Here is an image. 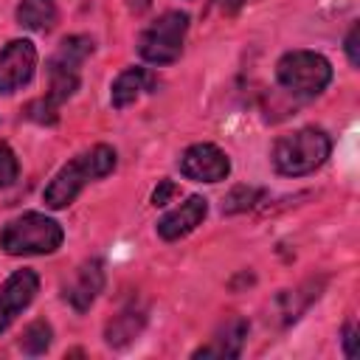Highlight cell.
<instances>
[{
  "label": "cell",
  "mask_w": 360,
  "mask_h": 360,
  "mask_svg": "<svg viewBox=\"0 0 360 360\" xmlns=\"http://www.w3.org/2000/svg\"><path fill=\"white\" fill-rule=\"evenodd\" d=\"M112 169H115V149L107 146V143H96L93 149L82 152L79 158H73L70 163H65V166L53 174V180L48 183L42 200H45V205L53 208V211L68 208V205L79 197V191H82L87 183L107 177Z\"/></svg>",
  "instance_id": "6da1fadb"
},
{
  "label": "cell",
  "mask_w": 360,
  "mask_h": 360,
  "mask_svg": "<svg viewBox=\"0 0 360 360\" xmlns=\"http://www.w3.org/2000/svg\"><path fill=\"white\" fill-rule=\"evenodd\" d=\"M332 152V141L318 127H304L290 135H281L273 146V166L284 177H301L312 174L326 163Z\"/></svg>",
  "instance_id": "7a4b0ae2"
},
{
  "label": "cell",
  "mask_w": 360,
  "mask_h": 360,
  "mask_svg": "<svg viewBox=\"0 0 360 360\" xmlns=\"http://www.w3.org/2000/svg\"><path fill=\"white\" fill-rule=\"evenodd\" d=\"M65 233L62 225L39 211H28L11 222H6V228L0 231V248L8 256H42V253H53L62 245Z\"/></svg>",
  "instance_id": "3957f363"
},
{
  "label": "cell",
  "mask_w": 360,
  "mask_h": 360,
  "mask_svg": "<svg viewBox=\"0 0 360 360\" xmlns=\"http://www.w3.org/2000/svg\"><path fill=\"white\" fill-rule=\"evenodd\" d=\"M276 79L292 96H318L332 82V65L315 51H290L278 59Z\"/></svg>",
  "instance_id": "277c9868"
},
{
  "label": "cell",
  "mask_w": 360,
  "mask_h": 360,
  "mask_svg": "<svg viewBox=\"0 0 360 360\" xmlns=\"http://www.w3.org/2000/svg\"><path fill=\"white\" fill-rule=\"evenodd\" d=\"M188 31V14L183 11H166L160 20H155L141 37H138V53L149 65H169L180 56L183 39Z\"/></svg>",
  "instance_id": "5b68a950"
},
{
  "label": "cell",
  "mask_w": 360,
  "mask_h": 360,
  "mask_svg": "<svg viewBox=\"0 0 360 360\" xmlns=\"http://www.w3.org/2000/svg\"><path fill=\"white\" fill-rule=\"evenodd\" d=\"M180 172L197 183H219L231 174V160L214 143H194L180 155Z\"/></svg>",
  "instance_id": "8992f818"
},
{
  "label": "cell",
  "mask_w": 360,
  "mask_h": 360,
  "mask_svg": "<svg viewBox=\"0 0 360 360\" xmlns=\"http://www.w3.org/2000/svg\"><path fill=\"white\" fill-rule=\"evenodd\" d=\"M37 68V48L28 39H11L0 51V93H14L31 82Z\"/></svg>",
  "instance_id": "52a82bcc"
},
{
  "label": "cell",
  "mask_w": 360,
  "mask_h": 360,
  "mask_svg": "<svg viewBox=\"0 0 360 360\" xmlns=\"http://www.w3.org/2000/svg\"><path fill=\"white\" fill-rule=\"evenodd\" d=\"M37 290H39V278L34 270H17L6 278V284L0 287V332H6L11 321L34 301Z\"/></svg>",
  "instance_id": "ba28073f"
},
{
  "label": "cell",
  "mask_w": 360,
  "mask_h": 360,
  "mask_svg": "<svg viewBox=\"0 0 360 360\" xmlns=\"http://www.w3.org/2000/svg\"><path fill=\"white\" fill-rule=\"evenodd\" d=\"M101 290H104V262L87 259L76 267L73 278L62 287V295L76 312H84V309H90V304L98 298Z\"/></svg>",
  "instance_id": "9c48e42d"
},
{
  "label": "cell",
  "mask_w": 360,
  "mask_h": 360,
  "mask_svg": "<svg viewBox=\"0 0 360 360\" xmlns=\"http://www.w3.org/2000/svg\"><path fill=\"white\" fill-rule=\"evenodd\" d=\"M208 214V200L200 194H191L186 202H180L174 211H169L166 217L158 219V236L166 242H174L186 233H191Z\"/></svg>",
  "instance_id": "30bf717a"
},
{
  "label": "cell",
  "mask_w": 360,
  "mask_h": 360,
  "mask_svg": "<svg viewBox=\"0 0 360 360\" xmlns=\"http://www.w3.org/2000/svg\"><path fill=\"white\" fill-rule=\"evenodd\" d=\"M248 329H250V323L245 318H228L214 332V338L194 352V357H225V360L239 357L242 346H245V338H248Z\"/></svg>",
  "instance_id": "8fae6325"
},
{
  "label": "cell",
  "mask_w": 360,
  "mask_h": 360,
  "mask_svg": "<svg viewBox=\"0 0 360 360\" xmlns=\"http://www.w3.org/2000/svg\"><path fill=\"white\" fill-rule=\"evenodd\" d=\"M143 326H146V307L132 301L118 315H112V321L104 326V340L112 349H124L143 332Z\"/></svg>",
  "instance_id": "7c38bea8"
},
{
  "label": "cell",
  "mask_w": 360,
  "mask_h": 360,
  "mask_svg": "<svg viewBox=\"0 0 360 360\" xmlns=\"http://www.w3.org/2000/svg\"><path fill=\"white\" fill-rule=\"evenodd\" d=\"M152 87H155V76L149 70H143V68H127V70H121L115 76V82L110 87V101H112V107L124 110L132 101H138L143 93H149Z\"/></svg>",
  "instance_id": "4fadbf2b"
},
{
  "label": "cell",
  "mask_w": 360,
  "mask_h": 360,
  "mask_svg": "<svg viewBox=\"0 0 360 360\" xmlns=\"http://www.w3.org/2000/svg\"><path fill=\"white\" fill-rule=\"evenodd\" d=\"M321 287H323V278H309L304 284H298L295 290H281L278 298H276V307H278V315H281V323H292L304 315V309L321 295Z\"/></svg>",
  "instance_id": "5bb4252c"
},
{
  "label": "cell",
  "mask_w": 360,
  "mask_h": 360,
  "mask_svg": "<svg viewBox=\"0 0 360 360\" xmlns=\"http://www.w3.org/2000/svg\"><path fill=\"white\" fill-rule=\"evenodd\" d=\"M93 53V39L90 37H68L62 39V45L56 48V53L48 59V68H56V70H70V73H79V68L84 65V59Z\"/></svg>",
  "instance_id": "9a60e30c"
},
{
  "label": "cell",
  "mask_w": 360,
  "mask_h": 360,
  "mask_svg": "<svg viewBox=\"0 0 360 360\" xmlns=\"http://www.w3.org/2000/svg\"><path fill=\"white\" fill-rule=\"evenodd\" d=\"M59 20V8L53 0H22L17 6V22L28 31H51Z\"/></svg>",
  "instance_id": "2e32d148"
},
{
  "label": "cell",
  "mask_w": 360,
  "mask_h": 360,
  "mask_svg": "<svg viewBox=\"0 0 360 360\" xmlns=\"http://www.w3.org/2000/svg\"><path fill=\"white\" fill-rule=\"evenodd\" d=\"M51 338H53L51 323H45V321H31V323L22 329V335H20V349H22L25 354H42V352H48Z\"/></svg>",
  "instance_id": "e0dca14e"
},
{
  "label": "cell",
  "mask_w": 360,
  "mask_h": 360,
  "mask_svg": "<svg viewBox=\"0 0 360 360\" xmlns=\"http://www.w3.org/2000/svg\"><path fill=\"white\" fill-rule=\"evenodd\" d=\"M262 188H256V186H236V188H231V194L225 197V202H222V214H239V211H248V208H253L259 200H262Z\"/></svg>",
  "instance_id": "ac0fdd59"
},
{
  "label": "cell",
  "mask_w": 360,
  "mask_h": 360,
  "mask_svg": "<svg viewBox=\"0 0 360 360\" xmlns=\"http://www.w3.org/2000/svg\"><path fill=\"white\" fill-rule=\"evenodd\" d=\"M25 118H31L37 124H56L59 121V107L45 96V98H37L25 107Z\"/></svg>",
  "instance_id": "d6986e66"
},
{
  "label": "cell",
  "mask_w": 360,
  "mask_h": 360,
  "mask_svg": "<svg viewBox=\"0 0 360 360\" xmlns=\"http://www.w3.org/2000/svg\"><path fill=\"white\" fill-rule=\"evenodd\" d=\"M17 172H20V163H17L14 152H11V146L0 143V188L11 186L17 180Z\"/></svg>",
  "instance_id": "ffe728a7"
},
{
  "label": "cell",
  "mask_w": 360,
  "mask_h": 360,
  "mask_svg": "<svg viewBox=\"0 0 360 360\" xmlns=\"http://www.w3.org/2000/svg\"><path fill=\"white\" fill-rule=\"evenodd\" d=\"M346 56H349V62L357 68L360 65V25L354 22L352 28H349V34H346Z\"/></svg>",
  "instance_id": "44dd1931"
},
{
  "label": "cell",
  "mask_w": 360,
  "mask_h": 360,
  "mask_svg": "<svg viewBox=\"0 0 360 360\" xmlns=\"http://www.w3.org/2000/svg\"><path fill=\"white\" fill-rule=\"evenodd\" d=\"M177 191V186L172 183V180H158V188L152 191V205H166L169 200H172V194Z\"/></svg>",
  "instance_id": "7402d4cb"
},
{
  "label": "cell",
  "mask_w": 360,
  "mask_h": 360,
  "mask_svg": "<svg viewBox=\"0 0 360 360\" xmlns=\"http://www.w3.org/2000/svg\"><path fill=\"white\" fill-rule=\"evenodd\" d=\"M354 343H357V329H354V323H346L343 326V352H346V357H354L357 354Z\"/></svg>",
  "instance_id": "603a6c76"
},
{
  "label": "cell",
  "mask_w": 360,
  "mask_h": 360,
  "mask_svg": "<svg viewBox=\"0 0 360 360\" xmlns=\"http://www.w3.org/2000/svg\"><path fill=\"white\" fill-rule=\"evenodd\" d=\"M245 3H253V0H217V6L222 8V11H228V14H233L239 6H245Z\"/></svg>",
  "instance_id": "cb8c5ba5"
},
{
  "label": "cell",
  "mask_w": 360,
  "mask_h": 360,
  "mask_svg": "<svg viewBox=\"0 0 360 360\" xmlns=\"http://www.w3.org/2000/svg\"><path fill=\"white\" fill-rule=\"evenodd\" d=\"M149 6H152V0H127V8H129L132 14H143Z\"/></svg>",
  "instance_id": "d4e9b609"
}]
</instances>
